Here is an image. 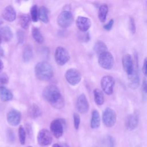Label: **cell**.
Masks as SVG:
<instances>
[{
	"instance_id": "obj_1",
	"label": "cell",
	"mask_w": 147,
	"mask_h": 147,
	"mask_svg": "<svg viewBox=\"0 0 147 147\" xmlns=\"http://www.w3.org/2000/svg\"><path fill=\"white\" fill-rule=\"evenodd\" d=\"M42 96L45 101L56 109H60L64 105V98L59 88L55 85H49L45 87L42 91Z\"/></svg>"
},
{
	"instance_id": "obj_2",
	"label": "cell",
	"mask_w": 147,
	"mask_h": 147,
	"mask_svg": "<svg viewBox=\"0 0 147 147\" xmlns=\"http://www.w3.org/2000/svg\"><path fill=\"white\" fill-rule=\"evenodd\" d=\"M34 72L36 78L42 81L49 80L53 75V69L51 65L47 61L38 62L35 66Z\"/></svg>"
},
{
	"instance_id": "obj_3",
	"label": "cell",
	"mask_w": 147,
	"mask_h": 147,
	"mask_svg": "<svg viewBox=\"0 0 147 147\" xmlns=\"http://www.w3.org/2000/svg\"><path fill=\"white\" fill-rule=\"evenodd\" d=\"M98 63L102 68L106 69H110L114 64V57L111 53L106 51L99 55Z\"/></svg>"
},
{
	"instance_id": "obj_4",
	"label": "cell",
	"mask_w": 147,
	"mask_h": 147,
	"mask_svg": "<svg viewBox=\"0 0 147 147\" xmlns=\"http://www.w3.org/2000/svg\"><path fill=\"white\" fill-rule=\"evenodd\" d=\"M55 59L58 65H63L69 60V54L65 48L58 47L55 52Z\"/></svg>"
},
{
	"instance_id": "obj_5",
	"label": "cell",
	"mask_w": 147,
	"mask_h": 147,
	"mask_svg": "<svg viewBox=\"0 0 147 147\" xmlns=\"http://www.w3.org/2000/svg\"><path fill=\"white\" fill-rule=\"evenodd\" d=\"M72 14L69 11H63L58 16L57 22L58 25L63 28H66L71 25L73 22Z\"/></svg>"
},
{
	"instance_id": "obj_6",
	"label": "cell",
	"mask_w": 147,
	"mask_h": 147,
	"mask_svg": "<svg viewBox=\"0 0 147 147\" xmlns=\"http://www.w3.org/2000/svg\"><path fill=\"white\" fill-rule=\"evenodd\" d=\"M117 115L111 108H106L103 113L102 120L104 125L107 127H112L115 123Z\"/></svg>"
},
{
	"instance_id": "obj_7",
	"label": "cell",
	"mask_w": 147,
	"mask_h": 147,
	"mask_svg": "<svg viewBox=\"0 0 147 147\" xmlns=\"http://www.w3.org/2000/svg\"><path fill=\"white\" fill-rule=\"evenodd\" d=\"M115 80L113 76L106 75L103 76L100 80V86L103 91L107 95H111L113 92Z\"/></svg>"
},
{
	"instance_id": "obj_8",
	"label": "cell",
	"mask_w": 147,
	"mask_h": 147,
	"mask_svg": "<svg viewBox=\"0 0 147 147\" xmlns=\"http://www.w3.org/2000/svg\"><path fill=\"white\" fill-rule=\"evenodd\" d=\"M65 78L70 84L75 86L80 82L82 76L80 72L78 69L75 68H70L66 71Z\"/></svg>"
},
{
	"instance_id": "obj_9",
	"label": "cell",
	"mask_w": 147,
	"mask_h": 147,
	"mask_svg": "<svg viewBox=\"0 0 147 147\" xmlns=\"http://www.w3.org/2000/svg\"><path fill=\"white\" fill-rule=\"evenodd\" d=\"M37 141L41 146L50 145L52 141V137L50 131L45 129L40 130L37 135Z\"/></svg>"
},
{
	"instance_id": "obj_10",
	"label": "cell",
	"mask_w": 147,
	"mask_h": 147,
	"mask_svg": "<svg viewBox=\"0 0 147 147\" xmlns=\"http://www.w3.org/2000/svg\"><path fill=\"white\" fill-rule=\"evenodd\" d=\"M50 130L52 134L57 138L61 137L63 134V124L61 119H56L50 124Z\"/></svg>"
},
{
	"instance_id": "obj_11",
	"label": "cell",
	"mask_w": 147,
	"mask_h": 147,
	"mask_svg": "<svg viewBox=\"0 0 147 147\" xmlns=\"http://www.w3.org/2000/svg\"><path fill=\"white\" fill-rule=\"evenodd\" d=\"M21 113L15 109L10 110L6 115V119L8 123L13 126H17L21 121Z\"/></svg>"
},
{
	"instance_id": "obj_12",
	"label": "cell",
	"mask_w": 147,
	"mask_h": 147,
	"mask_svg": "<svg viewBox=\"0 0 147 147\" xmlns=\"http://www.w3.org/2000/svg\"><path fill=\"white\" fill-rule=\"evenodd\" d=\"M122 65L123 69L125 71L127 75H130L134 72L133 61L131 56L130 54H125L122 57Z\"/></svg>"
},
{
	"instance_id": "obj_13",
	"label": "cell",
	"mask_w": 147,
	"mask_h": 147,
	"mask_svg": "<svg viewBox=\"0 0 147 147\" xmlns=\"http://www.w3.org/2000/svg\"><path fill=\"white\" fill-rule=\"evenodd\" d=\"M76 108L78 111L82 114L86 113L89 109V103L84 94L79 96L76 102Z\"/></svg>"
},
{
	"instance_id": "obj_14",
	"label": "cell",
	"mask_w": 147,
	"mask_h": 147,
	"mask_svg": "<svg viewBox=\"0 0 147 147\" xmlns=\"http://www.w3.org/2000/svg\"><path fill=\"white\" fill-rule=\"evenodd\" d=\"M76 24L78 29L82 32H87L91 25V20L85 17L79 16L76 21Z\"/></svg>"
},
{
	"instance_id": "obj_15",
	"label": "cell",
	"mask_w": 147,
	"mask_h": 147,
	"mask_svg": "<svg viewBox=\"0 0 147 147\" xmlns=\"http://www.w3.org/2000/svg\"><path fill=\"white\" fill-rule=\"evenodd\" d=\"M138 123V116L137 114H131L127 115L126 119V127L129 130H133L136 129Z\"/></svg>"
},
{
	"instance_id": "obj_16",
	"label": "cell",
	"mask_w": 147,
	"mask_h": 147,
	"mask_svg": "<svg viewBox=\"0 0 147 147\" xmlns=\"http://www.w3.org/2000/svg\"><path fill=\"white\" fill-rule=\"evenodd\" d=\"M2 17L4 20L9 22L14 21L16 18V11L14 8L11 5L5 7L2 11Z\"/></svg>"
},
{
	"instance_id": "obj_17",
	"label": "cell",
	"mask_w": 147,
	"mask_h": 147,
	"mask_svg": "<svg viewBox=\"0 0 147 147\" xmlns=\"http://www.w3.org/2000/svg\"><path fill=\"white\" fill-rule=\"evenodd\" d=\"M12 37V30L9 26H4L0 28V40L1 41H9Z\"/></svg>"
},
{
	"instance_id": "obj_18",
	"label": "cell",
	"mask_w": 147,
	"mask_h": 147,
	"mask_svg": "<svg viewBox=\"0 0 147 147\" xmlns=\"http://www.w3.org/2000/svg\"><path fill=\"white\" fill-rule=\"evenodd\" d=\"M13 94L11 91L3 86H0V99L3 102H8L12 99Z\"/></svg>"
},
{
	"instance_id": "obj_19",
	"label": "cell",
	"mask_w": 147,
	"mask_h": 147,
	"mask_svg": "<svg viewBox=\"0 0 147 147\" xmlns=\"http://www.w3.org/2000/svg\"><path fill=\"white\" fill-rule=\"evenodd\" d=\"M129 86L132 89H136L138 87L140 83V78L137 73L134 71L133 74L128 76Z\"/></svg>"
},
{
	"instance_id": "obj_20",
	"label": "cell",
	"mask_w": 147,
	"mask_h": 147,
	"mask_svg": "<svg viewBox=\"0 0 147 147\" xmlns=\"http://www.w3.org/2000/svg\"><path fill=\"white\" fill-rule=\"evenodd\" d=\"M100 119L99 112L94 110L92 113V116L91 119L90 125L92 129H97L100 126Z\"/></svg>"
},
{
	"instance_id": "obj_21",
	"label": "cell",
	"mask_w": 147,
	"mask_h": 147,
	"mask_svg": "<svg viewBox=\"0 0 147 147\" xmlns=\"http://www.w3.org/2000/svg\"><path fill=\"white\" fill-rule=\"evenodd\" d=\"M48 14L49 10L44 6H41L38 10V17L44 23H48L49 21Z\"/></svg>"
},
{
	"instance_id": "obj_22",
	"label": "cell",
	"mask_w": 147,
	"mask_h": 147,
	"mask_svg": "<svg viewBox=\"0 0 147 147\" xmlns=\"http://www.w3.org/2000/svg\"><path fill=\"white\" fill-rule=\"evenodd\" d=\"M28 114L30 118L35 119L41 115V111L38 106L34 103L32 104L29 108Z\"/></svg>"
},
{
	"instance_id": "obj_23",
	"label": "cell",
	"mask_w": 147,
	"mask_h": 147,
	"mask_svg": "<svg viewBox=\"0 0 147 147\" xmlns=\"http://www.w3.org/2000/svg\"><path fill=\"white\" fill-rule=\"evenodd\" d=\"M108 10H109L108 6L106 4L101 5L100 6V7H99L98 18L100 22H105V21L106 20Z\"/></svg>"
},
{
	"instance_id": "obj_24",
	"label": "cell",
	"mask_w": 147,
	"mask_h": 147,
	"mask_svg": "<svg viewBox=\"0 0 147 147\" xmlns=\"http://www.w3.org/2000/svg\"><path fill=\"white\" fill-rule=\"evenodd\" d=\"M30 17L26 14H22L20 16L19 23L20 26L25 29L28 28L30 23Z\"/></svg>"
},
{
	"instance_id": "obj_25",
	"label": "cell",
	"mask_w": 147,
	"mask_h": 147,
	"mask_svg": "<svg viewBox=\"0 0 147 147\" xmlns=\"http://www.w3.org/2000/svg\"><path fill=\"white\" fill-rule=\"evenodd\" d=\"M94 96L95 102L97 105H102L103 104L105 98L103 93L98 88H95L94 90Z\"/></svg>"
},
{
	"instance_id": "obj_26",
	"label": "cell",
	"mask_w": 147,
	"mask_h": 147,
	"mask_svg": "<svg viewBox=\"0 0 147 147\" xmlns=\"http://www.w3.org/2000/svg\"><path fill=\"white\" fill-rule=\"evenodd\" d=\"M32 35L34 40L38 43L41 44L44 42V37L41 33V32L38 28L36 27H33L32 29Z\"/></svg>"
},
{
	"instance_id": "obj_27",
	"label": "cell",
	"mask_w": 147,
	"mask_h": 147,
	"mask_svg": "<svg viewBox=\"0 0 147 147\" xmlns=\"http://www.w3.org/2000/svg\"><path fill=\"white\" fill-rule=\"evenodd\" d=\"M94 50L96 53L99 55L100 53L107 51V48L106 45L103 41H98L94 45Z\"/></svg>"
},
{
	"instance_id": "obj_28",
	"label": "cell",
	"mask_w": 147,
	"mask_h": 147,
	"mask_svg": "<svg viewBox=\"0 0 147 147\" xmlns=\"http://www.w3.org/2000/svg\"><path fill=\"white\" fill-rule=\"evenodd\" d=\"M33 56L32 48L30 45H26L23 50L22 59L25 62L29 61Z\"/></svg>"
},
{
	"instance_id": "obj_29",
	"label": "cell",
	"mask_w": 147,
	"mask_h": 147,
	"mask_svg": "<svg viewBox=\"0 0 147 147\" xmlns=\"http://www.w3.org/2000/svg\"><path fill=\"white\" fill-rule=\"evenodd\" d=\"M18 137L21 144L24 145L26 140V131L22 126H20L18 128Z\"/></svg>"
},
{
	"instance_id": "obj_30",
	"label": "cell",
	"mask_w": 147,
	"mask_h": 147,
	"mask_svg": "<svg viewBox=\"0 0 147 147\" xmlns=\"http://www.w3.org/2000/svg\"><path fill=\"white\" fill-rule=\"evenodd\" d=\"M30 18L33 22H37L38 20V9L36 5H33L30 9Z\"/></svg>"
},
{
	"instance_id": "obj_31",
	"label": "cell",
	"mask_w": 147,
	"mask_h": 147,
	"mask_svg": "<svg viewBox=\"0 0 147 147\" xmlns=\"http://www.w3.org/2000/svg\"><path fill=\"white\" fill-rule=\"evenodd\" d=\"M73 118H74V127L75 128L76 130H78L79 127V125H80V118L79 115L76 113H74L73 115Z\"/></svg>"
},
{
	"instance_id": "obj_32",
	"label": "cell",
	"mask_w": 147,
	"mask_h": 147,
	"mask_svg": "<svg viewBox=\"0 0 147 147\" xmlns=\"http://www.w3.org/2000/svg\"><path fill=\"white\" fill-rule=\"evenodd\" d=\"M17 38L19 44H22L24 42L25 40V33L22 30L19 29L17 30Z\"/></svg>"
},
{
	"instance_id": "obj_33",
	"label": "cell",
	"mask_w": 147,
	"mask_h": 147,
	"mask_svg": "<svg viewBox=\"0 0 147 147\" xmlns=\"http://www.w3.org/2000/svg\"><path fill=\"white\" fill-rule=\"evenodd\" d=\"M9 76L6 73H0V83L5 84L9 82Z\"/></svg>"
},
{
	"instance_id": "obj_34",
	"label": "cell",
	"mask_w": 147,
	"mask_h": 147,
	"mask_svg": "<svg viewBox=\"0 0 147 147\" xmlns=\"http://www.w3.org/2000/svg\"><path fill=\"white\" fill-rule=\"evenodd\" d=\"M129 28L131 32L134 34L136 32V25L134 20L133 17H130L129 20Z\"/></svg>"
},
{
	"instance_id": "obj_35",
	"label": "cell",
	"mask_w": 147,
	"mask_h": 147,
	"mask_svg": "<svg viewBox=\"0 0 147 147\" xmlns=\"http://www.w3.org/2000/svg\"><path fill=\"white\" fill-rule=\"evenodd\" d=\"M114 24V20L113 19L110 20L106 24H105L103 26L104 29L105 30H110L112 27H113V25Z\"/></svg>"
},
{
	"instance_id": "obj_36",
	"label": "cell",
	"mask_w": 147,
	"mask_h": 147,
	"mask_svg": "<svg viewBox=\"0 0 147 147\" xmlns=\"http://www.w3.org/2000/svg\"><path fill=\"white\" fill-rule=\"evenodd\" d=\"M107 144H108L109 147H114V140L111 136H107Z\"/></svg>"
},
{
	"instance_id": "obj_37",
	"label": "cell",
	"mask_w": 147,
	"mask_h": 147,
	"mask_svg": "<svg viewBox=\"0 0 147 147\" xmlns=\"http://www.w3.org/2000/svg\"><path fill=\"white\" fill-rule=\"evenodd\" d=\"M142 72L145 75H146V58L145 59L143 66H142Z\"/></svg>"
},
{
	"instance_id": "obj_38",
	"label": "cell",
	"mask_w": 147,
	"mask_h": 147,
	"mask_svg": "<svg viewBox=\"0 0 147 147\" xmlns=\"http://www.w3.org/2000/svg\"><path fill=\"white\" fill-rule=\"evenodd\" d=\"M142 89L145 92H146V80L145 79L142 83Z\"/></svg>"
},
{
	"instance_id": "obj_39",
	"label": "cell",
	"mask_w": 147,
	"mask_h": 147,
	"mask_svg": "<svg viewBox=\"0 0 147 147\" xmlns=\"http://www.w3.org/2000/svg\"><path fill=\"white\" fill-rule=\"evenodd\" d=\"M3 68V63L2 61L0 59V73H1V72L2 71Z\"/></svg>"
},
{
	"instance_id": "obj_40",
	"label": "cell",
	"mask_w": 147,
	"mask_h": 147,
	"mask_svg": "<svg viewBox=\"0 0 147 147\" xmlns=\"http://www.w3.org/2000/svg\"><path fill=\"white\" fill-rule=\"evenodd\" d=\"M52 147H61L59 144H55L53 145Z\"/></svg>"
},
{
	"instance_id": "obj_41",
	"label": "cell",
	"mask_w": 147,
	"mask_h": 147,
	"mask_svg": "<svg viewBox=\"0 0 147 147\" xmlns=\"http://www.w3.org/2000/svg\"><path fill=\"white\" fill-rule=\"evenodd\" d=\"M2 23H3V21H2V20L0 18V25H1L2 24Z\"/></svg>"
},
{
	"instance_id": "obj_42",
	"label": "cell",
	"mask_w": 147,
	"mask_h": 147,
	"mask_svg": "<svg viewBox=\"0 0 147 147\" xmlns=\"http://www.w3.org/2000/svg\"><path fill=\"white\" fill-rule=\"evenodd\" d=\"M1 42H2V41H1V40H0V46H1Z\"/></svg>"
},
{
	"instance_id": "obj_43",
	"label": "cell",
	"mask_w": 147,
	"mask_h": 147,
	"mask_svg": "<svg viewBox=\"0 0 147 147\" xmlns=\"http://www.w3.org/2000/svg\"><path fill=\"white\" fill-rule=\"evenodd\" d=\"M28 147H32V146H28Z\"/></svg>"
}]
</instances>
